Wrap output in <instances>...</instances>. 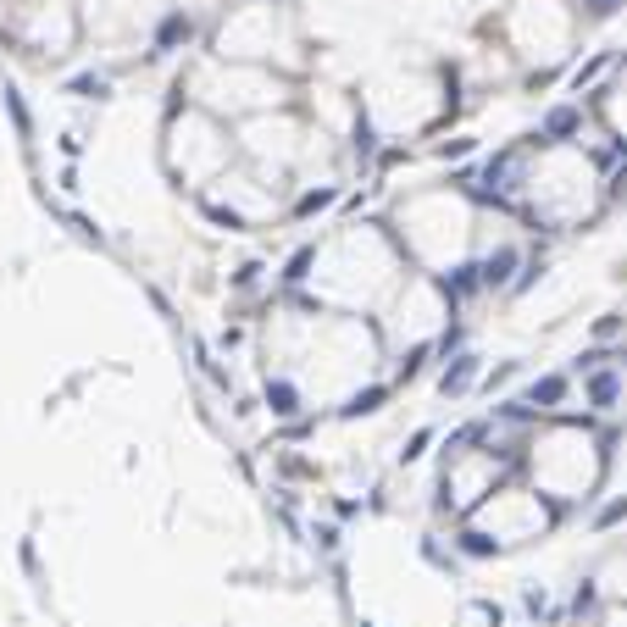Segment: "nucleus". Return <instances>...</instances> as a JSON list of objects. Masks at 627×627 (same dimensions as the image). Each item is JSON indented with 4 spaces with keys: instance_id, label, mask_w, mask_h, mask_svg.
<instances>
[{
    "instance_id": "9",
    "label": "nucleus",
    "mask_w": 627,
    "mask_h": 627,
    "mask_svg": "<svg viewBox=\"0 0 627 627\" xmlns=\"http://www.w3.org/2000/svg\"><path fill=\"white\" fill-rule=\"evenodd\" d=\"M627 516V500H611L605 511H600V527H611V522H622Z\"/></svg>"
},
{
    "instance_id": "11",
    "label": "nucleus",
    "mask_w": 627,
    "mask_h": 627,
    "mask_svg": "<svg viewBox=\"0 0 627 627\" xmlns=\"http://www.w3.org/2000/svg\"><path fill=\"white\" fill-rule=\"evenodd\" d=\"M588 6H594V12L605 17V12H616V6H622V0H588Z\"/></svg>"
},
{
    "instance_id": "2",
    "label": "nucleus",
    "mask_w": 627,
    "mask_h": 627,
    "mask_svg": "<svg viewBox=\"0 0 627 627\" xmlns=\"http://www.w3.org/2000/svg\"><path fill=\"white\" fill-rule=\"evenodd\" d=\"M560 394H567V383H560V378H544V383L527 389V406H555Z\"/></svg>"
},
{
    "instance_id": "1",
    "label": "nucleus",
    "mask_w": 627,
    "mask_h": 627,
    "mask_svg": "<svg viewBox=\"0 0 627 627\" xmlns=\"http://www.w3.org/2000/svg\"><path fill=\"white\" fill-rule=\"evenodd\" d=\"M572 134H578V112L572 106H555L544 117V139H572Z\"/></svg>"
},
{
    "instance_id": "7",
    "label": "nucleus",
    "mask_w": 627,
    "mask_h": 627,
    "mask_svg": "<svg viewBox=\"0 0 627 627\" xmlns=\"http://www.w3.org/2000/svg\"><path fill=\"white\" fill-rule=\"evenodd\" d=\"M511 267H516V255H511V250H500V255H494L488 267H483V278H488V283H500V278H506Z\"/></svg>"
},
{
    "instance_id": "4",
    "label": "nucleus",
    "mask_w": 627,
    "mask_h": 627,
    "mask_svg": "<svg viewBox=\"0 0 627 627\" xmlns=\"http://www.w3.org/2000/svg\"><path fill=\"white\" fill-rule=\"evenodd\" d=\"M588 400H594V406H616V378H611V372H594Z\"/></svg>"
},
{
    "instance_id": "8",
    "label": "nucleus",
    "mask_w": 627,
    "mask_h": 627,
    "mask_svg": "<svg viewBox=\"0 0 627 627\" xmlns=\"http://www.w3.org/2000/svg\"><path fill=\"white\" fill-rule=\"evenodd\" d=\"M378 406H383V389H367V394H355V400H350L345 411L355 417V411H378Z\"/></svg>"
},
{
    "instance_id": "6",
    "label": "nucleus",
    "mask_w": 627,
    "mask_h": 627,
    "mask_svg": "<svg viewBox=\"0 0 627 627\" xmlns=\"http://www.w3.org/2000/svg\"><path fill=\"white\" fill-rule=\"evenodd\" d=\"M194 28H189V17H167L161 22V45H178V40H189Z\"/></svg>"
},
{
    "instance_id": "5",
    "label": "nucleus",
    "mask_w": 627,
    "mask_h": 627,
    "mask_svg": "<svg viewBox=\"0 0 627 627\" xmlns=\"http://www.w3.org/2000/svg\"><path fill=\"white\" fill-rule=\"evenodd\" d=\"M267 406H273L278 417H289V411H294V389H289V383H273V389H267Z\"/></svg>"
},
{
    "instance_id": "10",
    "label": "nucleus",
    "mask_w": 627,
    "mask_h": 627,
    "mask_svg": "<svg viewBox=\"0 0 627 627\" xmlns=\"http://www.w3.org/2000/svg\"><path fill=\"white\" fill-rule=\"evenodd\" d=\"M73 89H78V94H106V84H101V78H78Z\"/></svg>"
},
{
    "instance_id": "3",
    "label": "nucleus",
    "mask_w": 627,
    "mask_h": 627,
    "mask_svg": "<svg viewBox=\"0 0 627 627\" xmlns=\"http://www.w3.org/2000/svg\"><path fill=\"white\" fill-rule=\"evenodd\" d=\"M472 367H478V361H472V355H461L455 367L444 372V394H461V389H467V383H472Z\"/></svg>"
}]
</instances>
